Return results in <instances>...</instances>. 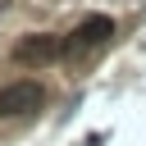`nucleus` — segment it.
Listing matches in <instances>:
<instances>
[{"label":"nucleus","instance_id":"obj_1","mask_svg":"<svg viewBox=\"0 0 146 146\" xmlns=\"http://www.w3.org/2000/svg\"><path fill=\"white\" fill-rule=\"evenodd\" d=\"M41 100H46V91H41L36 82H9V87H0V114H5V119L32 114Z\"/></svg>","mask_w":146,"mask_h":146},{"label":"nucleus","instance_id":"obj_2","mask_svg":"<svg viewBox=\"0 0 146 146\" xmlns=\"http://www.w3.org/2000/svg\"><path fill=\"white\" fill-rule=\"evenodd\" d=\"M110 36H114V18H110V14H87V18L73 27L68 50H96V46H105Z\"/></svg>","mask_w":146,"mask_h":146},{"label":"nucleus","instance_id":"obj_3","mask_svg":"<svg viewBox=\"0 0 146 146\" xmlns=\"http://www.w3.org/2000/svg\"><path fill=\"white\" fill-rule=\"evenodd\" d=\"M59 50H64V41L59 36H27V41H18V50H14V59L18 64H27V68H41V64H50V59H59Z\"/></svg>","mask_w":146,"mask_h":146}]
</instances>
